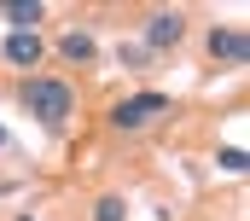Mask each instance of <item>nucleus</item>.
<instances>
[{
    "label": "nucleus",
    "instance_id": "obj_1",
    "mask_svg": "<svg viewBox=\"0 0 250 221\" xmlns=\"http://www.w3.org/2000/svg\"><path fill=\"white\" fill-rule=\"evenodd\" d=\"M18 99H23V110H29L35 122L59 128L64 116L76 110V88H70V82H59V76H29V82L18 88Z\"/></svg>",
    "mask_w": 250,
    "mask_h": 221
},
{
    "label": "nucleus",
    "instance_id": "obj_2",
    "mask_svg": "<svg viewBox=\"0 0 250 221\" xmlns=\"http://www.w3.org/2000/svg\"><path fill=\"white\" fill-rule=\"evenodd\" d=\"M157 116H169V93L146 88V93H128V99L111 105V128H117V134H140V128H151Z\"/></svg>",
    "mask_w": 250,
    "mask_h": 221
},
{
    "label": "nucleus",
    "instance_id": "obj_3",
    "mask_svg": "<svg viewBox=\"0 0 250 221\" xmlns=\"http://www.w3.org/2000/svg\"><path fill=\"white\" fill-rule=\"evenodd\" d=\"M187 35V12H151L146 18V47H181Z\"/></svg>",
    "mask_w": 250,
    "mask_h": 221
},
{
    "label": "nucleus",
    "instance_id": "obj_4",
    "mask_svg": "<svg viewBox=\"0 0 250 221\" xmlns=\"http://www.w3.org/2000/svg\"><path fill=\"white\" fill-rule=\"evenodd\" d=\"M0 53H6V64H18V70H35V64H41V53H47V47H41V35H23V29H12Z\"/></svg>",
    "mask_w": 250,
    "mask_h": 221
},
{
    "label": "nucleus",
    "instance_id": "obj_5",
    "mask_svg": "<svg viewBox=\"0 0 250 221\" xmlns=\"http://www.w3.org/2000/svg\"><path fill=\"white\" fill-rule=\"evenodd\" d=\"M209 58H221V64H245V58H250L245 29H209Z\"/></svg>",
    "mask_w": 250,
    "mask_h": 221
},
{
    "label": "nucleus",
    "instance_id": "obj_6",
    "mask_svg": "<svg viewBox=\"0 0 250 221\" xmlns=\"http://www.w3.org/2000/svg\"><path fill=\"white\" fill-rule=\"evenodd\" d=\"M0 12H6V23H12V29H23V35H35V23L47 18V6H41V0H12V6H0Z\"/></svg>",
    "mask_w": 250,
    "mask_h": 221
},
{
    "label": "nucleus",
    "instance_id": "obj_7",
    "mask_svg": "<svg viewBox=\"0 0 250 221\" xmlns=\"http://www.w3.org/2000/svg\"><path fill=\"white\" fill-rule=\"evenodd\" d=\"M59 53L70 58V64H93V53H99V41H93L87 29H70V35H59Z\"/></svg>",
    "mask_w": 250,
    "mask_h": 221
},
{
    "label": "nucleus",
    "instance_id": "obj_8",
    "mask_svg": "<svg viewBox=\"0 0 250 221\" xmlns=\"http://www.w3.org/2000/svg\"><path fill=\"white\" fill-rule=\"evenodd\" d=\"M93 221H128V204L117 198V192H105V198L93 204Z\"/></svg>",
    "mask_w": 250,
    "mask_h": 221
},
{
    "label": "nucleus",
    "instance_id": "obj_9",
    "mask_svg": "<svg viewBox=\"0 0 250 221\" xmlns=\"http://www.w3.org/2000/svg\"><path fill=\"white\" fill-rule=\"evenodd\" d=\"M245 146H227V152H221V169H227V175H245Z\"/></svg>",
    "mask_w": 250,
    "mask_h": 221
},
{
    "label": "nucleus",
    "instance_id": "obj_10",
    "mask_svg": "<svg viewBox=\"0 0 250 221\" xmlns=\"http://www.w3.org/2000/svg\"><path fill=\"white\" fill-rule=\"evenodd\" d=\"M23 221H29V216H23Z\"/></svg>",
    "mask_w": 250,
    "mask_h": 221
}]
</instances>
